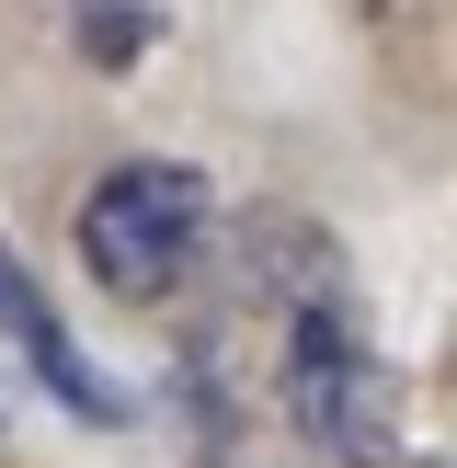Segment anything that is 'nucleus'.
<instances>
[{"label":"nucleus","mask_w":457,"mask_h":468,"mask_svg":"<svg viewBox=\"0 0 457 468\" xmlns=\"http://www.w3.org/2000/svg\"><path fill=\"white\" fill-rule=\"evenodd\" d=\"M286 423L320 468H388L400 457V366L355 332L343 297L286 320Z\"/></svg>","instance_id":"obj_1"},{"label":"nucleus","mask_w":457,"mask_h":468,"mask_svg":"<svg viewBox=\"0 0 457 468\" xmlns=\"http://www.w3.org/2000/svg\"><path fill=\"white\" fill-rule=\"evenodd\" d=\"M206 218H218L206 172H183V160H126V172H103L80 195V263H91L103 297L149 309V297H172L183 274H195Z\"/></svg>","instance_id":"obj_2"},{"label":"nucleus","mask_w":457,"mask_h":468,"mask_svg":"<svg viewBox=\"0 0 457 468\" xmlns=\"http://www.w3.org/2000/svg\"><path fill=\"white\" fill-rule=\"evenodd\" d=\"M0 332L23 343V366H35V378L58 388V400L80 411V423H126V400H114V378H91V366H80V343H69V320L46 309V286H35V274L12 263V251H0Z\"/></svg>","instance_id":"obj_3"},{"label":"nucleus","mask_w":457,"mask_h":468,"mask_svg":"<svg viewBox=\"0 0 457 468\" xmlns=\"http://www.w3.org/2000/svg\"><path fill=\"white\" fill-rule=\"evenodd\" d=\"M137 46H149V12H137V0H91L80 12V58L91 69H126Z\"/></svg>","instance_id":"obj_4"},{"label":"nucleus","mask_w":457,"mask_h":468,"mask_svg":"<svg viewBox=\"0 0 457 468\" xmlns=\"http://www.w3.org/2000/svg\"><path fill=\"white\" fill-rule=\"evenodd\" d=\"M366 12H388V23H411V0H366Z\"/></svg>","instance_id":"obj_5"}]
</instances>
